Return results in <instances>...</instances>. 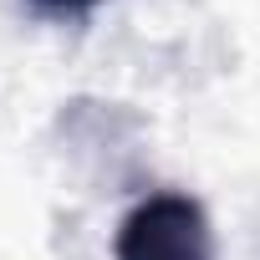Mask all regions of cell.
<instances>
[{
  "label": "cell",
  "instance_id": "1",
  "mask_svg": "<svg viewBox=\"0 0 260 260\" xmlns=\"http://www.w3.org/2000/svg\"><path fill=\"white\" fill-rule=\"evenodd\" d=\"M112 260H214V230L199 199L158 189L122 214Z\"/></svg>",
  "mask_w": 260,
  "mask_h": 260
},
{
  "label": "cell",
  "instance_id": "2",
  "mask_svg": "<svg viewBox=\"0 0 260 260\" xmlns=\"http://www.w3.org/2000/svg\"><path fill=\"white\" fill-rule=\"evenodd\" d=\"M36 11H46V16H87V11H97L102 0H31Z\"/></svg>",
  "mask_w": 260,
  "mask_h": 260
}]
</instances>
